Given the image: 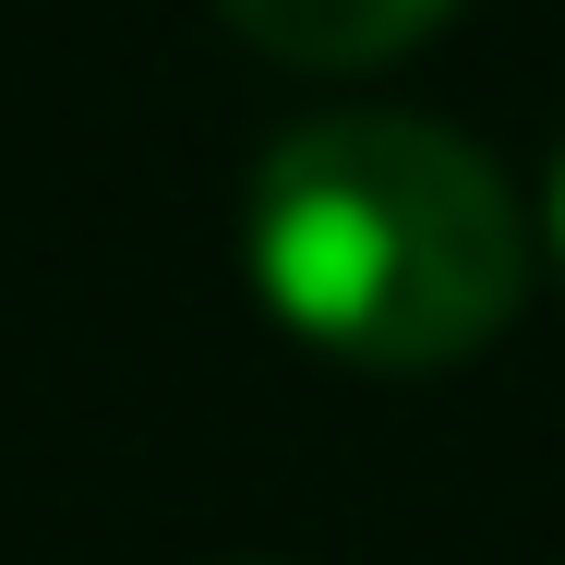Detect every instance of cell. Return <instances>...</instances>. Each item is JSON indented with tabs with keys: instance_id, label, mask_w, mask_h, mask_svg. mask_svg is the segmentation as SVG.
Segmentation results:
<instances>
[{
	"instance_id": "3",
	"label": "cell",
	"mask_w": 565,
	"mask_h": 565,
	"mask_svg": "<svg viewBox=\"0 0 565 565\" xmlns=\"http://www.w3.org/2000/svg\"><path fill=\"white\" fill-rule=\"evenodd\" d=\"M542 228H554V265H565V157H554V205H542Z\"/></svg>"
},
{
	"instance_id": "2",
	"label": "cell",
	"mask_w": 565,
	"mask_h": 565,
	"mask_svg": "<svg viewBox=\"0 0 565 565\" xmlns=\"http://www.w3.org/2000/svg\"><path fill=\"white\" fill-rule=\"evenodd\" d=\"M228 36L289 61V73H373V61H409L457 0H217Z\"/></svg>"
},
{
	"instance_id": "1",
	"label": "cell",
	"mask_w": 565,
	"mask_h": 565,
	"mask_svg": "<svg viewBox=\"0 0 565 565\" xmlns=\"http://www.w3.org/2000/svg\"><path fill=\"white\" fill-rule=\"evenodd\" d=\"M241 265L265 313L361 373H446L505 338L530 289V217L481 145L409 109L289 120L241 193Z\"/></svg>"
}]
</instances>
